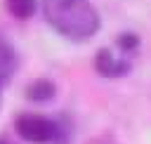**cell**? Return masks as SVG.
Returning <instances> with one entry per match:
<instances>
[{
	"label": "cell",
	"mask_w": 151,
	"mask_h": 144,
	"mask_svg": "<svg viewBox=\"0 0 151 144\" xmlns=\"http://www.w3.org/2000/svg\"><path fill=\"white\" fill-rule=\"evenodd\" d=\"M116 45H118L123 52H132V50L139 47V38H137L134 33H120L118 40H116Z\"/></svg>",
	"instance_id": "obj_7"
},
{
	"label": "cell",
	"mask_w": 151,
	"mask_h": 144,
	"mask_svg": "<svg viewBox=\"0 0 151 144\" xmlns=\"http://www.w3.org/2000/svg\"><path fill=\"white\" fill-rule=\"evenodd\" d=\"M5 5L17 19H31L35 14V0H5Z\"/></svg>",
	"instance_id": "obj_6"
},
{
	"label": "cell",
	"mask_w": 151,
	"mask_h": 144,
	"mask_svg": "<svg viewBox=\"0 0 151 144\" xmlns=\"http://www.w3.org/2000/svg\"><path fill=\"white\" fill-rule=\"evenodd\" d=\"M42 12L50 26L71 40L92 38L101 24L90 0H42Z\"/></svg>",
	"instance_id": "obj_1"
},
{
	"label": "cell",
	"mask_w": 151,
	"mask_h": 144,
	"mask_svg": "<svg viewBox=\"0 0 151 144\" xmlns=\"http://www.w3.org/2000/svg\"><path fill=\"white\" fill-rule=\"evenodd\" d=\"M14 127H17L19 137H24L31 144H50L59 135V123L47 118V116H40V113H21V116H17Z\"/></svg>",
	"instance_id": "obj_2"
},
{
	"label": "cell",
	"mask_w": 151,
	"mask_h": 144,
	"mask_svg": "<svg viewBox=\"0 0 151 144\" xmlns=\"http://www.w3.org/2000/svg\"><path fill=\"white\" fill-rule=\"evenodd\" d=\"M14 71H17V54L12 45L0 38V87L14 76Z\"/></svg>",
	"instance_id": "obj_5"
},
{
	"label": "cell",
	"mask_w": 151,
	"mask_h": 144,
	"mask_svg": "<svg viewBox=\"0 0 151 144\" xmlns=\"http://www.w3.org/2000/svg\"><path fill=\"white\" fill-rule=\"evenodd\" d=\"M0 144H5V142H0Z\"/></svg>",
	"instance_id": "obj_8"
},
{
	"label": "cell",
	"mask_w": 151,
	"mask_h": 144,
	"mask_svg": "<svg viewBox=\"0 0 151 144\" xmlns=\"http://www.w3.org/2000/svg\"><path fill=\"white\" fill-rule=\"evenodd\" d=\"M94 71L104 78H120L125 73H130V64L125 59H116L109 47H101L94 54Z\"/></svg>",
	"instance_id": "obj_3"
},
{
	"label": "cell",
	"mask_w": 151,
	"mask_h": 144,
	"mask_svg": "<svg viewBox=\"0 0 151 144\" xmlns=\"http://www.w3.org/2000/svg\"><path fill=\"white\" fill-rule=\"evenodd\" d=\"M54 94H57V87H54V83H52V80H45V78H40V80H33V83L26 87V99H28V102L45 104V102L54 99Z\"/></svg>",
	"instance_id": "obj_4"
}]
</instances>
